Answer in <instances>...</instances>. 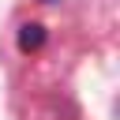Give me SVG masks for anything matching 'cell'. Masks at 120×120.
Wrapping results in <instances>:
<instances>
[{
    "label": "cell",
    "instance_id": "6da1fadb",
    "mask_svg": "<svg viewBox=\"0 0 120 120\" xmlns=\"http://www.w3.org/2000/svg\"><path fill=\"white\" fill-rule=\"evenodd\" d=\"M41 41H45V30H41L38 22H26V26H19V49H22V52H34V49H41Z\"/></svg>",
    "mask_w": 120,
    "mask_h": 120
}]
</instances>
